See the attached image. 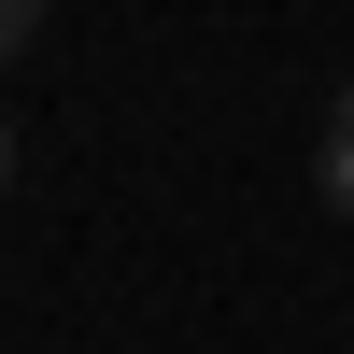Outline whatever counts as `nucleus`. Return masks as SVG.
Returning a JSON list of instances; mask_svg holds the SVG:
<instances>
[{"label":"nucleus","mask_w":354,"mask_h":354,"mask_svg":"<svg viewBox=\"0 0 354 354\" xmlns=\"http://www.w3.org/2000/svg\"><path fill=\"white\" fill-rule=\"evenodd\" d=\"M326 198L354 213V85H340V113H326Z\"/></svg>","instance_id":"f257e3e1"},{"label":"nucleus","mask_w":354,"mask_h":354,"mask_svg":"<svg viewBox=\"0 0 354 354\" xmlns=\"http://www.w3.org/2000/svg\"><path fill=\"white\" fill-rule=\"evenodd\" d=\"M0 185H15V128H0Z\"/></svg>","instance_id":"7ed1b4c3"},{"label":"nucleus","mask_w":354,"mask_h":354,"mask_svg":"<svg viewBox=\"0 0 354 354\" xmlns=\"http://www.w3.org/2000/svg\"><path fill=\"white\" fill-rule=\"evenodd\" d=\"M28 28H43V0H0V57H15V43H28Z\"/></svg>","instance_id":"f03ea898"}]
</instances>
